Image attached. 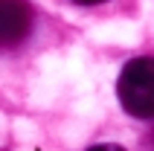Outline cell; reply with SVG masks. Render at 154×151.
<instances>
[{
    "label": "cell",
    "mask_w": 154,
    "mask_h": 151,
    "mask_svg": "<svg viewBox=\"0 0 154 151\" xmlns=\"http://www.w3.org/2000/svg\"><path fill=\"white\" fill-rule=\"evenodd\" d=\"M116 96L122 110L134 119L154 116V58L137 55L122 67L116 79Z\"/></svg>",
    "instance_id": "obj_1"
},
{
    "label": "cell",
    "mask_w": 154,
    "mask_h": 151,
    "mask_svg": "<svg viewBox=\"0 0 154 151\" xmlns=\"http://www.w3.org/2000/svg\"><path fill=\"white\" fill-rule=\"evenodd\" d=\"M32 29V9L26 0H0V47H15Z\"/></svg>",
    "instance_id": "obj_2"
},
{
    "label": "cell",
    "mask_w": 154,
    "mask_h": 151,
    "mask_svg": "<svg viewBox=\"0 0 154 151\" xmlns=\"http://www.w3.org/2000/svg\"><path fill=\"white\" fill-rule=\"evenodd\" d=\"M87 151H125L122 145H113V143H102V145H93V148H87Z\"/></svg>",
    "instance_id": "obj_3"
},
{
    "label": "cell",
    "mask_w": 154,
    "mask_h": 151,
    "mask_svg": "<svg viewBox=\"0 0 154 151\" xmlns=\"http://www.w3.org/2000/svg\"><path fill=\"white\" fill-rule=\"evenodd\" d=\"M73 3H79V6H99V3H105V0H73Z\"/></svg>",
    "instance_id": "obj_4"
}]
</instances>
